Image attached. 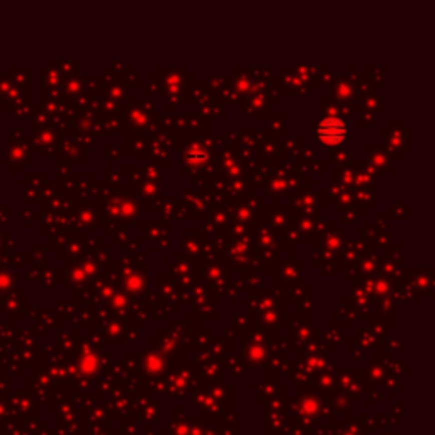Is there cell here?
I'll return each instance as SVG.
<instances>
[{
  "instance_id": "cell-1",
  "label": "cell",
  "mask_w": 435,
  "mask_h": 435,
  "mask_svg": "<svg viewBox=\"0 0 435 435\" xmlns=\"http://www.w3.org/2000/svg\"><path fill=\"white\" fill-rule=\"evenodd\" d=\"M316 138L325 146H340L348 138V124L340 118H325L316 126Z\"/></svg>"
}]
</instances>
